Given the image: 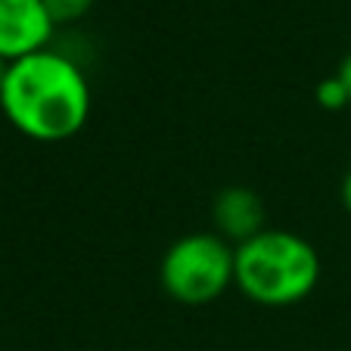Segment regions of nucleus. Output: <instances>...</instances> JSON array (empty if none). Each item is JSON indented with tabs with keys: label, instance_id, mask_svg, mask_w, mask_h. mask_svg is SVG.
Here are the masks:
<instances>
[{
	"label": "nucleus",
	"instance_id": "obj_1",
	"mask_svg": "<svg viewBox=\"0 0 351 351\" xmlns=\"http://www.w3.org/2000/svg\"><path fill=\"white\" fill-rule=\"evenodd\" d=\"M0 112L22 137L62 143L90 119V84L72 56L47 47L7 66Z\"/></svg>",
	"mask_w": 351,
	"mask_h": 351
},
{
	"label": "nucleus",
	"instance_id": "obj_2",
	"mask_svg": "<svg viewBox=\"0 0 351 351\" xmlns=\"http://www.w3.org/2000/svg\"><path fill=\"white\" fill-rule=\"evenodd\" d=\"M320 283V255L305 237L267 227L233 245V286L265 308L305 302Z\"/></svg>",
	"mask_w": 351,
	"mask_h": 351
},
{
	"label": "nucleus",
	"instance_id": "obj_3",
	"mask_svg": "<svg viewBox=\"0 0 351 351\" xmlns=\"http://www.w3.org/2000/svg\"><path fill=\"white\" fill-rule=\"evenodd\" d=\"M159 283L180 305H212L233 286V245L218 233H186L162 255Z\"/></svg>",
	"mask_w": 351,
	"mask_h": 351
},
{
	"label": "nucleus",
	"instance_id": "obj_4",
	"mask_svg": "<svg viewBox=\"0 0 351 351\" xmlns=\"http://www.w3.org/2000/svg\"><path fill=\"white\" fill-rule=\"evenodd\" d=\"M53 28L44 0H0V60L16 62L47 50Z\"/></svg>",
	"mask_w": 351,
	"mask_h": 351
},
{
	"label": "nucleus",
	"instance_id": "obj_5",
	"mask_svg": "<svg viewBox=\"0 0 351 351\" xmlns=\"http://www.w3.org/2000/svg\"><path fill=\"white\" fill-rule=\"evenodd\" d=\"M212 221H215V233L237 245L258 237L261 230H267L265 202L249 186H227V190H221L212 202Z\"/></svg>",
	"mask_w": 351,
	"mask_h": 351
},
{
	"label": "nucleus",
	"instance_id": "obj_6",
	"mask_svg": "<svg viewBox=\"0 0 351 351\" xmlns=\"http://www.w3.org/2000/svg\"><path fill=\"white\" fill-rule=\"evenodd\" d=\"M44 7L53 25H69V22H78L93 7V0H44Z\"/></svg>",
	"mask_w": 351,
	"mask_h": 351
},
{
	"label": "nucleus",
	"instance_id": "obj_7",
	"mask_svg": "<svg viewBox=\"0 0 351 351\" xmlns=\"http://www.w3.org/2000/svg\"><path fill=\"white\" fill-rule=\"evenodd\" d=\"M317 103L326 109V112H339V109L351 106V99H348V90H345V84L339 81V75H332V78L320 81L317 84Z\"/></svg>",
	"mask_w": 351,
	"mask_h": 351
},
{
	"label": "nucleus",
	"instance_id": "obj_8",
	"mask_svg": "<svg viewBox=\"0 0 351 351\" xmlns=\"http://www.w3.org/2000/svg\"><path fill=\"white\" fill-rule=\"evenodd\" d=\"M336 75H339V81L345 84V90H348V99H351V53L345 56L342 62H339V72Z\"/></svg>",
	"mask_w": 351,
	"mask_h": 351
},
{
	"label": "nucleus",
	"instance_id": "obj_9",
	"mask_svg": "<svg viewBox=\"0 0 351 351\" xmlns=\"http://www.w3.org/2000/svg\"><path fill=\"white\" fill-rule=\"evenodd\" d=\"M342 206L348 208V215H351V168H348V174H345V180H342Z\"/></svg>",
	"mask_w": 351,
	"mask_h": 351
},
{
	"label": "nucleus",
	"instance_id": "obj_10",
	"mask_svg": "<svg viewBox=\"0 0 351 351\" xmlns=\"http://www.w3.org/2000/svg\"><path fill=\"white\" fill-rule=\"evenodd\" d=\"M7 66H10L7 60H0V84H3V78H7Z\"/></svg>",
	"mask_w": 351,
	"mask_h": 351
}]
</instances>
